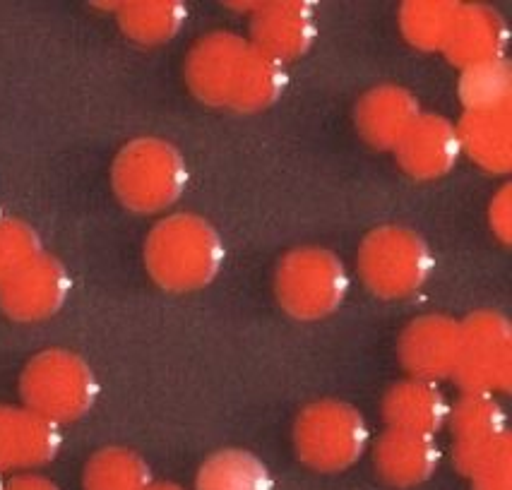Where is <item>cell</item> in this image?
Masks as SVG:
<instances>
[{"label":"cell","mask_w":512,"mask_h":490,"mask_svg":"<svg viewBox=\"0 0 512 490\" xmlns=\"http://www.w3.org/2000/svg\"><path fill=\"white\" fill-rule=\"evenodd\" d=\"M186 85L212 109L258 113L275 106L287 87L284 65L234 32H212L186 58Z\"/></svg>","instance_id":"6da1fadb"},{"label":"cell","mask_w":512,"mask_h":490,"mask_svg":"<svg viewBox=\"0 0 512 490\" xmlns=\"http://www.w3.org/2000/svg\"><path fill=\"white\" fill-rule=\"evenodd\" d=\"M224 265L219 231L198 214H169L152 226L145 241V267L152 282L186 294L210 286Z\"/></svg>","instance_id":"7a4b0ae2"},{"label":"cell","mask_w":512,"mask_h":490,"mask_svg":"<svg viewBox=\"0 0 512 490\" xmlns=\"http://www.w3.org/2000/svg\"><path fill=\"white\" fill-rule=\"evenodd\" d=\"M186 185V159L171 142L159 137H138L113 159L111 188L130 212H164L181 200Z\"/></svg>","instance_id":"3957f363"},{"label":"cell","mask_w":512,"mask_h":490,"mask_svg":"<svg viewBox=\"0 0 512 490\" xmlns=\"http://www.w3.org/2000/svg\"><path fill=\"white\" fill-rule=\"evenodd\" d=\"M361 282L385 301L419 294L433 272V255L424 236L400 224L378 226L363 238L356 253Z\"/></svg>","instance_id":"277c9868"},{"label":"cell","mask_w":512,"mask_h":490,"mask_svg":"<svg viewBox=\"0 0 512 490\" xmlns=\"http://www.w3.org/2000/svg\"><path fill=\"white\" fill-rule=\"evenodd\" d=\"M97 394V375L85 358L73 351H41L22 370V406L56 426L85 418L97 402Z\"/></svg>","instance_id":"5b68a950"},{"label":"cell","mask_w":512,"mask_h":490,"mask_svg":"<svg viewBox=\"0 0 512 490\" xmlns=\"http://www.w3.org/2000/svg\"><path fill=\"white\" fill-rule=\"evenodd\" d=\"M349 291V274L332 250L303 245L279 260L275 296L289 318L315 322L337 313Z\"/></svg>","instance_id":"8992f818"},{"label":"cell","mask_w":512,"mask_h":490,"mask_svg":"<svg viewBox=\"0 0 512 490\" xmlns=\"http://www.w3.org/2000/svg\"><path fill=\"white\" fill-rule=\"evenodd\" d=\"M371 430L356 406L339 399L308 404L294 423L296 457L318 474H339L366 452Z\"/></svg>","instance_id":"52a82bcc"},{"label":"cell","mask_w":512,"mask_h":490,"mask_svg":"<svg viewBox=\"0 0 512 490\" xmlns=\"http://www.w3.org/2000/svg\"><path fill=\"white\" fill-rule=\"evenodd\" d=\"M455 375L464 392H508L512 385V325L498 310H479L460 322Z\"/></svg>","instance_id":"ba28073f"},{"label":"cell","mask_w":512,"mask_h":490,"mask_svg":"<svg viewBox=\"0 0 512 490\" xmlns=\"http://www.w3.org/2000/svg\"><path fill=\"white\" fill-rule=\"evenodd\" d=\"M462 327L448 315L428 313L404 327L397 342L402 368L412 378L438 382L455 375L460 361Z\"/></svg>","instance_id":"9c48e42d"},{"label":"cell","mask_w":512,"mask_h":490,"mask_svg":"<svg viewBox=\"0 0 512 490\" xmlns=\"http://www.w3.org/2000/svg\"><path fill=\"white\" fill-rule=\"evenodd\" d=\"M70 274L63 262L41 253L32 265L0 286V310L15 322H44L65 306Z\"/></svg>","instance_id":"30bf717a"},{"label":"cell","mask_w":512,"mask_h":490,"mask_svg":"<svg viewBox=\"0 0 512 490\" xmlns=\"http://www.w3.org/2000/svg\"><path fill=\"white\" fill-rule=\"evenodd\" d=\"M61 452V426L27 406L0 404V474L34 471Z\"/></svg>","instance_id":"8fae6325"},{"label":"cell","mask_w":512,"mask_h":490,"mask_svg":"<svg viewBox=\"0 0 512 490\" xmlns=\"http://www.w3.org/2000/svg\"><path fill=\"white\" fill-rule=\"evenodd\" d=\"M318 25L308 3H258L250 22V44L277 63H289L311 51Z\"/></svg>","instance_id":"7c38bea8"},{"label":"cell","mask_w":512,"mask_h":490,"mask_svg":"<svg viewBox=\"0 0 512 490\" xmlns=\"http://www.w3.org/2000/svg\"><path fill=\"white\" fill-rule=\"evenodd\" d=\"M460 154L462 147L455 123L438 113H421L395 147L397 164L419 181H436L448 176Z\"/></svg>","instance_id":"4fadbf2b"},{"label":"cell","mask_w":512,"mask_h":490,"mask_svg":"<svg viewBox=\"0 0 512 490\" xmlns=\"http://www.w3.org/2000/svg\"><path fill=\"white\" fill-rule=\"evenodd\" d=\"M508 49V25L498 10L488 5H462L445 41L443 53L460 68L503 61Z\"/></svg>","instance_id":"5bb4252c"},{"label":"cell","mask_w":512,"mask_h":490,"mask_svg":"<svg viewBox=\"0 0 512 490\" xmlns=\"http://www.w3.org/2000/svg\"><path fill=\"white\" fill-rule=\"evenodd\" d=\"M419 116V99L397 85L368 89L354 111L356 130L375 149H395Z\"/></svg>","instance_id":"9a60e30c"},{"label":"cell","mask_w":512,"mask_h":490,"mask_svg":"<svg viewBox=\"0 0 512 490\" xmlns=\"http://www.w3.org/2000/svg\"><path fill=\"white\" fill-rule=\"evenodd\" d=\"M378 476L395 488H414L436 474L440 450L433 435L388 428L373 447Z\"/></svg>","instance_id":"2e32d148"},{"label":"cell","mask_w":512,"mask_h":490,"mask_svg":"<svg viewBox=\"0 0 512 490\" xmlns=\"http://www.w3.org/2000/svg\"><path fill=\"white\" fill-rule=\"evenodd\" d=\"M450 404L436 382L409 378L392 385L383 399V418L388 428L433 435L448 426Z\"/></svg>","instance_id":"e0dca14e"},{"label":"cell","mask_w":512,"mask_h":490,"mask_svg":"<svg viewBox=\"0 0 512 490\" xmlns=\"http://www.w3.org/2000/svg\"><path fill=\"white\" fill-rule=\"evenodd\" d=\"M462 152L479 169L508 173L512 169V113L510 106L491 111H464L455 125Z\"/></svg>","instance_id":"ac0fdd59"},{"label":"cell","mask_w":512,"mask_h":490,"mask_svg":"<svg viewBox=\"0 0 512 490\" xmlns=\"http://www.w3.org/2000/svg\"><path fill=\"white\" fill-rule=\"evenodd\" d=\"M448 423L452 438H455L452 459L479 450V447L508 433L503 406L498 404L493 394L486 392H464L460 402L450 406Z\"/></svg>","instance_id":"d6986e66"},{"label":"cell","mask_w":512,"mask_h":490,"mask_svg":"<svg viewBox=\"0 0 512 490\" xmlns=\"http://www.w3.org/2000/svg\"><path fill=\"white\" fill-rule=\"evenodd\" d=\"M118 25L128 39L142 46H159L176 39L188 20V8L178 0H140V3H121Z\"/></svg>","instance_id":"ffe728a7"},{"label":"cell","mask_w":512,"mask_h":490,"mask_svg":"<svg viewBox=\"0 0 512 490\" xmlns=\"http://www.w3.org/2000/svg\"><path fill=\"white\" fill-rule=\"evenodd\" d=\"M195 490H272V476L253 452L222 450L200 466Z\"/></svg>","instance_id":"44dd1931"},{"label":"cell","mask_w":512,"mask_h":490,"mask_svg":"<svg viewBox=\"0 0 512 490\" xmlns=\"http://www.w3.org/2000/svg\"><path fill=\"white\" fill-rule=\"evenodd\" d=\"M152 469L128 447H104L92 454L82 474V490H147Z\"/></svg>","instance_id":"7402d4cb"},{"label":"cell","mask_w":512,"mask_h":490,"mask_svg":"<svg viewBox=\"0 0 512 490\" xmlns=\"http://www.w3.org/2000/svg\"><path fill=\"white\" fill-rule=\"evenodd\" d=\"M460 3L450 0H409L400 8V32L414 49L443 51Z\"/></svg>","instance_id":"603a6c76"},{"label":"cell","mask_w":512,"mask_h":490,"mask_svg":"<svg viewBox=\"0 0 512 490\" xmlns=\"http://www.w3.org/2000/svg\"><path fill=\"white\" fill-rule=\"evenodd\" d=\"M462 104L467 111L505 109L512 99V70L508 61H491L464 68L457 82Z\"/></svg>","instance_id":"cb8c5ba5"},{"label":"cell","mask_w":512,"mask_h":490,"mask_svg":"<svg viewBox=\"0 0 512 490\" xmlns=\"http://www.w3.org/2000/svg\"><path fill=\"white\" fill-rule=\"evenodd\" d=\"M41 248L39 233L20 219H0V286L32 265Z\"/></svg>","instance_id":"d4e9b609"},{"label":"cell","mask_w":512,"mask_h":490,"mask_svg":"<svg viewBox=\"0 0 512 490\" xmlns=\"http://www.w3.org/2000/svg\"><path fill=\"white\" fill-rule=\"evenodd\" d=\"M474 490H512V442L510 438L486 459L472 476Z\"/></svg>","instance_id":"484cf974"},{"label":"cell","mask_w":512,"mask_h":490,"mask_svg":"<svg viewBox=\"0 0 512 490\" xmlns=\"http://www.w3.org/2000/svg\"><path fill=\"white\" fill-rule=\"evenodd\" d=\"M488 221L491 229L500 238V243L510 245L512 238V190L510 185H503L491 200V209H488Z\"/></svg>","instance_id":"4316f807"},{"label":"cell","mask_w":512,"mask_h":490,"mask_svg":"<svg viewBox=\"0 0 512 490\" xmlns=\"http://www.w3.org/2000/svg\"><path fill=\"white\" fill-rule=\"evenodd\" d=\"M3 490H61L51 478L32 474V471H25V474H17L13 481H8Z\"/></svg>","instance_id":"83f0119b"},{"label":"cell","mask_w":512,"mask_h":490,"mask_svg":"<svg viewBox=\"0 0 512 490\" xmlns=\"http://www.w3.org/2000/svg\"><path fill=\"white\" fill-rule=\"evenodd\" d=\"M147 490H183V488L176 486V483H152Z\"/></svg>","instance_id":"f1b7e54d"},{"label":"cell","mask_w":512,"mask_h":490,"mask_svg":"<svg viewBox=\"0 0 512 490\" xmlns=\"http://www.w3.org/2000/svg\"><path fill=\"white\" fill-rule=\"evenodd\" d=\"M3 486H5V481H3V474H0V490H3Z\"/></svg>","instance_id":"f546056e"}]
</instances>
